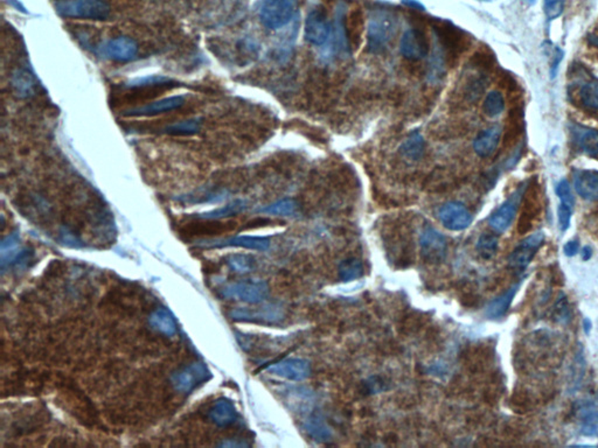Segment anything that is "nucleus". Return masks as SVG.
<instances>
[{
  "mask_svg": "<svg viewBox=\"0 0 598 448\" xmlns=\"http://www.w3.org/2000/svg\"><path fill=\"white\" fill-rule=\"evenodd\" d=\"M200 127V119L193 118L166 126L163 131L164 134H171V136H192L197 134Z\"/></svg>",
  "mask_w": 598,
  "mask_h": 448,
  "instance_id": "473e14b6",
  "label": "nucleus"
},
{
  "mask_svg": "<svg viewBox=\"0 0 598 448\" xmlns=\"http://www.w3.org/2000/svg\"><path fill=\"white\" fill-rule=\"evenodd\" d=\"M526 186V185H525ZM524 186V187H525ZM524 187L517 189L500 207L494 211L493 214L489 219V224L491 228L497 231V233H502L509 230V226H512L513 219L517 214L518 207L520 204L521 197H524Z\"/></svg>",
  "mask_w": 598,
  "mask_h": 448,
  "instance_id": "9d476101",
  "label": "nucleus"
},
{
  "mask_svg": "<svg viewBox=\"0 0 598 448\" xmlns=\"http://www.w3.org/2000/svg\"><path fill=\"white\" fill-rule=\"evenodd\" d=\"M421 252L424 260L429 263H441L448 251L444 235L432 226H425L420 236Z\"/></svg>",
  "mask_w": 598,
  "mask_h": 448,
  "instance_id": "6e6552de",
  "label": "nucleus"
},
{
  "mask_svg": "<svg viewBox=\"0 0 598 448\" xmlns=\"http://www.w3.org/2000/svg\"><path fill=\"white\" fill-rule=\"evenodd\" d=\"M562 59H563V53H562L561 49H554L553 62H552V75H553V78H555V75H556L559 64H560V62H561Z\"/></svg>",
  "mask_w": 598,
  "mask_h": 448,
  "instance_id": "c03bdc74",
  "label": "nucleus"
},
{
  "mask_svg": "<svg viewBox=\"0 0 598 448\" xmlns=\"http://www.w3.org/2000/svg\"><path fill=\"white\" fill-rule=\"evenodd\" d=\"M583 328H584V332H586V334L590 333L591 321H590V320H589V319H584Z\"/></svg>",
  "mask_w": 598,
  "mask_h": 448,
  "instance_id": "8fccbe9b",
  "label": "nucleus"
},
{
  "mask_svg": "<svg viewBox=\"0 0 598 448\" xmlns=\"http://www.w3.org/2000/svg\"><path fill=\"white\" fill-rule=\"evenodd\" d=\"M265 370L289 381H305L311 375V366L301 359H288L269 364Z\"/></svg>",
  "mask_w": 598,
  "mask_h": 448,
  "instance_id": "ddd939ff",
  "label": "nucleus"
},
{
  "mask_svg": "<svg viewBox=\"0 0 598 448\" xmlns=\"http://www.w3.org/2000/svg\"><path fill=\"white\" fill-rule=\"evenodd\" d=\"M199 222L188 223L184 226L182 233L190 236H218L229 233L236 226V223L221 222L220 219H199Z\"/></svg>",
  "mask_w": 598,
  "mask_h": 448,
  "instance_id": "a211bd4d",
  "label": "nucleus"
},
{
  "mask_svg": "<svg viewBox=\"0 0 598 448\" xmlns=\"http://www.w3.org/2000/svg\"><path fill=\"white\" fill-rule=\"evenodd\" d=\"M331 33L330 21L325 12L313 10L306 15L304 25L305 40L311 45L322 46L326 42Z\"/></svg>",
  "mask_w": 598,
  "mask_h": 448,
  "instance_id": "9b49d317",
  "label": "nucleus"
},
{
  "mask_svg": "<svg viewBox=\"0 0 598 448\" xmlns=\"http://www.w3.org/2000/svg\"><path fill=\"white\" fill-rule=\"evenodd\" d=\"M477 250L483 258L490 260L498 250V238L491 233H483L477 242Z\"/></svg>",
  "mask_w": 598,
  "mask_h": 448,
  "instance_id": "c9c22d12",
  "label": "nucleus"
},
{
  "mask_svg": "<svg viewBox=\"0 0 598 448\" xmlns=\"http://www.w3.org/2000/svg\"><path fill=\"white\" fill-rule=\"evenodd\" d=\"M400 48L405 57L417 61V60L424 59L429 54L430 45L423 30L419 28H409L408 30H405L402 37Z\"/></svg>",
  "mask_w": 598,
  "mask_h": 448,
  "instance_id": "dca6fc26",
  "label": "nucleus"
},
{
  "mask_svg": "<svg viewBox=\"0 0 598 448\" xmlns=\"http://www.w3.org/2000/svg\"><path fill=\"white\" fill-rule=\"evenodd\" d=\"M580 251V244L579 242L569 241L567 244L563 247V252L567 257H574Z\"/></svg>",
  "mask_w": 598,
  "mask_h": 448,
  "instance_id": "a18cd8bd",
  "label": "nucleus"
},
{
  "mask_svg": "<svg viewBox=\"0 0 598 448\" xmlns=\"http://www.w3.org/2000/svg\"><path fill=\"white\" fill-rule=\"evenodd\" d=\"M197 247L204 249L231 248V247H234V248L265 251V250L270 248V240L267 238H256V236H235V238H223V240L197 242Z\"/></svg>",
  "mask_w": 598,
  "mask_h": 448,
  "instance_id": "2eb2a0df",
  "label": "nucleus"
},
{
  "mask_svg": "<svg viewBox=\"0 0 598 448\" xmlns=\"http://www.w3.org/2000/svg\"><path fill=\"white\" fill-rule=\"evenodd\" d=\"M245 208H247L245 201L235 200L231 202V204H226V206H223L221 208H218V209H214V210L207 211V213H204V214H197L195 217L197 219H221L240 214L241 211L245 210Z\"/></svg>",
  "mask_w": 598,
  "mask_h": 448,
  "instance_id": "c85d7f7f",
  "label": "nucleus"
},
{
  "mask_svg": "<svg viewBox=\"0 0 598 448\" xmlns=\"http://www.w3.org/2000/svg\"><path fill=\"white\" fill-rule=\"evenodd\" d=\"M345 30L349 49L357 52L362 42V32H364V20L359 10L352 12L349 18L346 19Z\"/></svg>",
  "mask_w": 598,
  "mask_h": 448,
  "instance_id": "b1692460",
  "label": "nucleus"
},
{
  "mask_svg": "<svg viewBox=\"0 0 598 448\" xmlns=\"http://www.w3.org/2000/svg\"><path fill=\"white\" fill-rule=\"evenodd\" d=\"M364 274V267L360 260L358 258H349L342 260L339 267V277L342 282H352L355 279L360 278Z\"/></svg>",
  "mask_w": 598,
  "mask_h": 448,
  "instance_id": "2f4dec72",
  "label": "nucleus"
},
{
  "mask_svg": "<svg viewBox=\"0 0 598 448\" xmlns=\"http://www.w3.org/2000/svg\"><path fill=\"white\" fill-rule=\"evenodd\" d=\"M401 152L409 159L417 160L423 156L424 139L419 132L410 134L407 141L402 144Z\"/></svg>",
  "mask_w": 598,
  "mask_h": 448,
  "instance_id": "7c9ffc66",
  "label": "nucleus"
},
{
  "mask_svg": "<svg viewBox=\"0 0 598 448\" xmlns=\"http://www.w3.org/2000/svg\"><path fill=\"white\" fill-rule=\"evenodd\" d=\"M12 84L20 97H30L35 93L37 81L30 71L19 69L12 76Z\"/></svg>",
  "mask_w": 598,
  "mask_h": 448,
  "instance_id": "cd10ccee",
  "label": "nucleus"
},
{
  "mask_svg": "<svg viewBox=\"0 0 598 448\" xmlns=\"http://www.w3.org/2000/svg\"><path fill=\"white\" fill-rule=\"evenodd\" d=\"M26 249L21 248L20 245V236L18 233H11L8 238L1 242L0 248V256H1V269L13 267V264L23 256Z\"/></svg>",
  "mask_w": 598,
  "mask_h": 448,
  "instance_id": "5701e85b",
  "label": "nucleus"
},
{
  "mask_svg": "<svg viewBox=\"0 0 598 448\" xmlns=\"http://www.w3.org/2000/svg\"><path fill=\"white\" fill-rule=\"evenodd\" d=\"M565 8L563 0H545V12L550 20L556 19L562 15Z\"/></svg>",
  "mask_w": 598,
  "mask_h": 448,
  "instance_id": "37998d69",
  "label": "nucleus"
},
{
  "mask_svg": "<svg viewBox=\"0 0 598 448\" xmlns=\"http://www.w3.org/2000/svg\"><path fill=\"white\" fill-rule=\"evenodd\" d=\"M211 378L212 374L209 368L206 367V364L194 362L172 375L171 382L177 391L187 393L197 389V386H202Z\"/></svg>",
  "mask_w": 598,
  "mask_h": 448,
  "instance_id": "423d86ee",
  "label": "nucleus"
},
{
  "mask_svg": "<svg viewBox=\"0 0 598 448\" xmlns=\"http://www.w3.org/2000/svg\"><path fill=\"white\" fill-rule=\"evenodd\" d=\"M556 194H558L561 204H569V206L574 207L575 199L572 197V188H570L569 182L565 179L559 182L558 186H556Z\"/></svg>",
  "mask_w": 598,
  "mask_h": 448,
  "instance_id": "a19ab883",
  "label": "nucleus"
},
{
  "mask_svg": "<svg viewBox=\"0 0 598 448\" xmlns=\"http://www.w3.org/2000/svg\"><path fill=\"white\" fill-rule=\"evenodd\" d=\"M221 294L228 299L243 301L247 304H261L267 299L269 286L263 280H242L225 286L221 289Z\"/></svg>",
  "mask_w": 598,
  "mask_h": 448,
  "instance_id": "39448f33",
  "label": "nucleus"
},
{
  "mask_svg": "<svg viewBox=\"0 0 598 448\" xmlns=\"http://www.w3.org/2000/svg\"><path fill=\"white\" fill-rule=\"evenodd\" d=\"M398 32V18L392 12H374L368 25V49L371 53H381L389 46Z\"/></svg>",
  "mask_w": 598,
  "mask_h": 448,
  "instance_id": "f03ea898",
  "label": "nucleus"
},
{
  "mask_svg": "<svg viewBox=\"0 0 598 448\" xmlns=\"http://www.w3.org/2000/svg\"><path fill=\"white\" fill-rule=\"evenodd\" d=\"M100 54L107 59L118 62L132 61L138 54L137 42L131 37H115L100 46Z\"/></svg>",
  "mask_w": 598,
  "mask_h": 448,
  "instance_id": "f8f14e48",
  "label": "nucleus"
},
{
  "mask_svg": "<svg viewBox=\"0 0 598 448\" xmlns=\"http://www.w3.org/2000/svg\"><path fill=\"white\" fill-rule=\"evenodd\" d=\"M306 430L311 433L313 438H316V440H326L331 437L330 427L322 419L317 418V417L308 419V422H306Z\"/></svg>",
  "mask_w": 598,
  "mask_h": 448,
  "instance_id": "e433bc0d",
  "label": "nucleus"
},
{
  "mask_svg": "<svg viewBox=\"0 0 598 448\" xmlns=\"http://www.w3.org/2000/svg\"><path fill=\"white\" fill-rule=\"evenodd\" d=\"M581 433L586 437L598 438V411H589L583 415Z\"/></svg>",
  "mask_w": 598,
  "mask_h": 448,
  "instance_id": "58836bf2",
  "label": "nucleus"
},
{
  "mask_svg": "<svg viewBox=\"0 0 598 448\" xmlns=\"http://www.w3.org/2000/svg\"><path fill=\"white\" fill-rule=\"evenodd\" d=\"M588 41L590 42V45L595 46V47H597L598 48V37H596V35H589Z\"/></svg>",
  "mask_w": 598,
  "mask_h": 448,
  "instance_id": "3c124183",
  "label": "nucleus"
},
{
  "mask_svg": "<svg viewBox=\"0 0 598 448\" xmlns=\"http://www.w3.org/2000/svg\"><path fill=\"white\" fill-rule=\"evenodd\" d=\"M574 134L577 144L591 156H598V131L582 126H575Z\"/></svg>",
  "mask_w": 598,
  "mask_h": 448,
  "instance_id": "bb28decb",
  "label": "nucleus"
},
{
  "mask_svg": "<svg viewBox=\"0 0 598 448\" xmlns=\"http://www.w3.org/2000/svg\"><path fill=\"white\" fill-rule=\"evenodd\" d=\"M439 41L443 48L446 49L448 55L458 56L464 51L465 39L461 30H457L452 25H444L439 27L437 30Z\"/></svg>",
  "mask_w": 598,
  "mask_h": 448,
  "instance_id": "4be33fe9",
  "label": "nucleus"
},
{
  "mask_svg": "<svg viewBox=\"0 0 598 448\" xmlns=\"http://www.w3.org/2000/svg\"><path fill=\"white\" fill-rule=\"evenodd\" d=\"M227 265L231 270L240 274H250L256 267V262L253 256L243 255V253H235L228 256L226 258Z\"/></svg>",
  "mask_w": 598,
  "mask_h": 448,
  "instance_id": "c756f323",
  "label": "nucleus"
},
{
  "mask_svg": "<svg viewBox=\"0 0 598 448\" xmlns=\"http://www.w3.org/2000/svg\"><path fill=\"white\" fill-rule=\"evenodd\" d=\"M572 206L569 204H560L558 209L559 216V226L561 231H567L570 226V219H572Z\"/></svg>",
  "mask_w": 598,
  "mask_h": 448,
  "instance_id": "79ce46f5",
  "label": "nucleus"
},
{
  "mask_svg": "<svg viewBox=\"0 0 598 448\" xmlns=\"http://www.w3.org/2000/svg\"><path fill=\"white\" fill-rule=\"evenodd\" d=\"M554 316L560 323H567L569 320L568 301H567V296L563 293L554 306Z\"/></svg>",
  "mask_w": 598,
  "mask_h": 448,
  "instance_id": "ea45409f",
  "label": "nucleus"
},
{
  "mask_svg": "<svg viewBox=\"0 0 598 448\" xmlns=\"http://www.w3.org/2000/svg\"><path fill=\"white\" fill-rule=\"evenodd\" d=\"M576 193L587 201L598 200V174L591 170H579L574 173Z\"/></svg>",
  "mask_w": 598,
  "mask_h": 448,
  "instance_id": "6ab92c4d",
  "label": "nucleus"
},
{
  "mask_svg": "<svg viewBox=\"0 0 598 448\" xmlns=\"http://www.w3.org/2000/svg\"><path fill=\"white\" fill-rule=\"evenodd\" d=\"M185 103V98L182 96H171L163 98V100L150 102L143 104L141 107L129 109L123 111V116L125 117H152V116L160 115L164 112L173 111L175 109L182 108Z\"/></svg>",
  "mask_w": 598,
  "mask_h": 448,
  "instance_id": "f3484780",
  "label": "nucleus"
},
{
  "mask_svg": "<svg viewBox=\"0 0 598 448\" xmlns=\"http://www.w3.org/2000/svg\"><path fill=\"white\" fill-rule=\"evenodd\" d=\"M55 8L64 18L102 21L110 15V6L105 0H59Z\"/></svg>",
  "mask_w": 598,
  "mask_h": 448,
  "instance_id": "7ed1b4c3",
  "label": "nucleus"
},
{
  "mask_svg": "<svg viewBox=\"0 0 598 448\" xmlns=\"http://www.w3.org/2000/svg\"><path fill=\"white\" fill-rule=\"evenodd\" d=\"M177 83L171 78L165 76H148L137 78L127 83L122 88V91L116 93L114 100L125 104L141 103V105L150 103L160 95L175 89Z\"/></svg>",
  "mask_w": 598,
  "mask_h": 448,
  "instance_id": "f257e3e1",
  "label": "nucleus"
},
{
  "mask_svg": "<svg viewBox=\"0 0 598 448\" xmlns=\"http://www.w3.org/2000/svg\"><path fill=\"white\" fill-rule=\"evenodd\" d=\"M220 446H222V447H245V446H248V444H245L243 441H223L222 444H220Z\"/></svg>",
  "mask_w": 598,
  "mask_h": 448,
  "instance_id": "49530a36",
  "label": "nucleus"
},
{
  "mask_svg": "<svg viewBox=\"0 0 598 448\" xmlns=\"http://www.w3.org/2000/svg\"><path fill=\"white\" fill-rule=\"evenodd\" d=\"M209 417L216 426L228 427L236 422L238 410L231 400L220 398L209 409Z\"/></svg>",
  "mask_w": 598,
  "mask_h": 448,
  "instance_id": "aec40b11",
  "label": "nucleus"
},
{
  "mask_svg": "<svg viewBox=\"0 0 598 448\" xmlns=\"http://www.w3.org/2000/svg\"><path fill=\"white\" fill-rule=\"evenodd\" d=\"M581 256H582V260H590L591 256H592V250H591L590 247H584L582 249V251H581Z\"/></svg>",
  "mask_w": 598,
  "mask_h": 448,
  "instance_id": "09e8293b",
  "label": "nucleus"
},
{
  "mask_svg": "<svg viewBox=\"0 0 598 448\" xmlns=\"http://www.w3.org/2000/svg\"><path fill=\"white\" fill-rule=\"evenodd\" d=\"M581 100L588 108L598 110V82H588L581 88Z\"/></svg>",
  "mask_w": 598,
  "mask_h": 448,
  "instance_id": "4c0bfd02",
  "label": "nucleus"
},
{
  "mask_svg": "<svg viewBox=\"0 0 598 448\" xmlns=\"http://www.w3.org/2000/svg\"><path fill=\"white\" fill-rule=\"evenodd\" d=\"M296 210V202L291 199H284L276 204H270L267 207L260 209V213L267 215L290 216Z\"/></svg>",
  "mask_w": 598,
  "mask_h": 448,
  "instance_id": "f704fd0d",
  "label": "nucleus"
},
{
  "mask_svg": "<svg viewBox=\"0 0 598 448\" xmlns=\"http://www.w3.org/2000/svg\"><path fill=\"white\" fill-rule=\"evenodd\" d=\"M504 109H505V100H504L502 93L499 91H491L490 93H487L483 104L485 115L489 116L491 118H494V117L502 115Z\"/></svg>",
  "mask_w": 598,
  "mask_h": 448,
  "instance_id": "72a5a7b5",
  "label": "nucleus"
},
{
  "mask_svg": "<svg viewBox=\"0 0 598 448\" xmlns=\"http://www.w3.org/2000/svg\"><path fill=\"white\" fill-rule=\"evenodd\" d=\"M403 4L407 5L409 8H415V10H420V11H424L423 5L419 3L417 0H403Z\"/></svg>",
  "mask_w": 598,
  "mask_h": 448,
  "instance_id": "de8ad7c7",
  "label": "nucleus"
},
{
  "mask_svg": "<svg viewBox=\"0 0 598 448\" xmlns=\"http://www.w3.org/2000/svg\"><path fill=\"white\" fill-rule=\"evenodd\" d=\"M297 8V0H264L260 20L269 30H279L290 23Z\"/></svg>",
  "mask_w": 598,
  "mask_h": 448,
  "instance_id": "20e7f679",
  "label": "nucleus"
},
{
  "mask_svg": "<svg viewBox=\"0 0 598 448\" xmlns=\"http://www.w3.org/2000/svg\"><path fill=\"white\" fill-rule=\"evenodd\" d=\"M439 216L443 226L451 231H461L468 228L472 223L471 213L461 202L444 204L439 209Z\"/></svg>",
  "mask_w": 598,
  "mask_h": 448,
  "instance_id": "4468645a",
  "label": "nucleus"
},
{
  "mask_svg": "<svg viewBox=\"0 0 598 448\" xmlns=\"http://www.w3.org/2000/svg\"><path fill=\"white\" fill-rule=\"evenodd\" d=\"M519 289H520V283L513 285L505 293H502V296H499L498 298L491 301L486 307V312H485L487 318L493 319V320L502 318L506 314V312L509 311V307H511L513 299H514V296L517 294Z\"/></svg>",
  "mask_w": 598,
  "mask_h": 448,
  "instance_id": "393cba45",
  "label": "nucleus"
},
{
  "mask_svg": "<svg viewBox=\"0 0 598 448\" xmlns=\"http://www.w3.org/2000/svg\"><path fill=\"white\" fill-rule=\"evenodd\" d=\"M502 137L500 126H491L486 130L482 131L473 141L475 152L482 158L492 156L498 147L499 141Z\"/></svg>",
  "mask_w": 598,
  "mask_h": 448,
  "instance_id": "412c9836",
  "label": "nucleus"
},
{
  "mask_svg": "<svg viewBox=\"0 0 598 448\" xmlns=\"http://www.w3.org/2000/svg\"><path fill=\"white\" fill-rule=\"evenodd\" d=\"M149 321L153 330L166 337H173L178 330L175 318L170 312L164 308H158L153 312L152 314L150 315Z\"/></svg>",
  "mask_w": 598,
  "mask_h": 448,
  "instance_id": "a878e982",
  "label": "nucleus"
},
{
  "mask_svg": "<svg viewBox=\"0 0 598 448\" xmlns=\"http://www.w3.org/2000/svg\"><path fill=\"white\" fill-rule=\"evenodd\" d=\"M543 242H545V233L543 231H536L525 238L509 256V267L516 270H525L531 264L535 253L543 247Z\"/></svg>",
  "mask_w": 598,
  "mask_h": 448,
  "instance_id": "1a4fd4ad",
  "label": "nucleus"
},
{
  "mask_svg": "<svg viewBox=\"0 0 598 448\" xmlns=\"http://www.w3.org/2000/svg\"><path fill=\"white\" fill-rule=\"evenodd\" d=\"M229 316L238 323H276L282 320L284 313L279 305L270 304L258 308H236Z\"/></svg>",
  "mask_w": 598,
  "mask_h": 448,
  "instance_id": "0eeeda50",
  "label": "nucleus"
}]
</instances>
